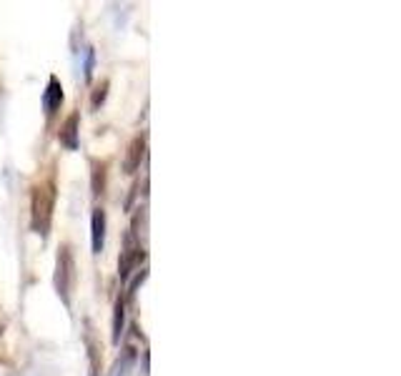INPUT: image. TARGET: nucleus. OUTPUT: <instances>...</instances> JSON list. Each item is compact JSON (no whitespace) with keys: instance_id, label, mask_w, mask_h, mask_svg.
<instances>
[{"instance_id":"obj_6","label":"nucleus","mask_w":401,"mask_h":376,"mask_svg":"<svg viewBox=\"0 0 401 376\" xmlns=\"http://www.w3.org/2000/svg\"><path fill=\"white\" fill-rule=\"evenodd\" d=\"M58 141H61L68 151L78 148V143H81V141H78V113L66 118V123L61 126V133H58Z\"/></svg>"},{"instance_id":"obj_1","label":"nucleus","mask_w":401,"mask_h":376,"mask_svg":"<svg viewBox=\"0 0 401 376\" xmlns=\"http://www.w3.org/2000/svg\"><path fill=\"white\" fill-rule=\"evenodd\" d=\"M55 291L61 296V301L66 306L73 304V291L78 283V271H76V256L68 244H63L58 249V259H55Z\"/></svg>"},{"instance_id":"obj_8","label":"nucleus","mask_w":401,"mask_h":376,"mask_svg":"<svg viewBox=\"0 0 401 376\" xmlns=\"http://www.w3.org/2000/svg\"><path fill=\"white\" fill-rule=\"evenodd\" d=\"M91 168H93V173H91V186H93V194L95 196L105 194V163H103V160H91Z\"/></svg>"},{"instance_id":"obj_3","label":"nucleus","mask_w":401,"mask_h":376,"mask_svg":"<svg viewBox=\"0 0 401 376\" xmlns=\"http://www.w3.org/2000/svg\"><path fill=\"white\" fill-rule=\"evenodd\" d=\"M61 105H63V86L58 78L50 76L48 88H45V93H43V108H45V113H48V118H53L55 113L61 111Z\"/></svg>"},{"instance_id":"obj_7","label":"nucleus","mask_w":401,"mask_h":376,"mask_svg":"<svg viewBox=\"0 0 401 376\" xmlns=\"http://www.w3.org/2000/svg\"><path fill=\"white\" fill-rule=\"evenodd\" d=\"M138 251H141V246H136V244H133V238L128 236L126 251H123V256H121V264H118V274H121V278H123V281H126V278L131 276L133 266H136V261H138Z\"/></svg>"},{"instance_id":"obj_5","label":"nucleus","mask_w":401,"mask_h":376,"mask_svg":"<svg viewBox=\"0 0 401 376\" xmlns=\"http://www.w3.org/2000/svg\"><path fill=\"white\" fill-rule=\"evenodd\" d=\"M91 244H93V254H100L105 244V211L93 208V218H91Z\"/></svg>"},{"instance_id":"obj_4","label":"nucleus","mask_w":401,"mask_h":376,"mask_svg":"<svg viewBox=\"0 0 401 376\" xmlns=\"http://www.w3.org/2000/svg\"><path fill=\"white\" fill-rule=\"evenodd\" d=\"M143 155H146V139L138 136V139H133L131 146H128V153H126V158H123V171L136 173L138 168H141Z\"/></svg>"},{"instance_id":"obj_9","label":"nucleus","mask_w":401,"mask_h":376,"mask_svg":"<svg viewBox=\"0 0 401 376\" xmlns=\"http://www.w3.org/2000/svg\"><path fill=\"white\" fill-rule=\"evenodd\" d=\"M123 319H126V304L123 299L116 301V316H113V341H121V334H123Z\"/></svg>"},{"instance_id":"obj_2","label":"nucleus","mask_w":401,"mask_h":376,"mask_svg":"<svg viewBox=\"0 0 401 376\" xmlns=\"http://www.w3.org/2000/svg\"><path fill=\"white\" fill-rule=\"evenodd\" d=\"M53 206H55L53 183L45 181V183L33 186V201H30V208H33V213H30V226H33V231L43 233V236L48 233L50 218H53Z\"/></svg>"},{"instance_id":"obj_10","label":"nucleus","mask_w":401,"mask_h":376,"mask_svg":"<svg viewBox=\"0 0 401 376\" xmlns=\"http://www.w3.org/2000/svg\"><path fill=\"white\" fill-rule=\"evenodd\" d=\"M105 93H108V81H103L100 86H95V90H93V98H91V108H98L100 103L105 100Z\"/></svg>"},{"instance_id":"obj_11","label":"nucleus","mask_w":401,"mask_h":376,"mask_svg":"<svg viewBox=\"0 0 401 376\" xmlns=\"http://www.w3.org/2000/svg\"><path fill=\"white\" fill-rule=\"evenodd\" d=\"M93 61H95V53L88 48V56H86V71H83L88 81H91V76H93Z\"/></svg>"}]
</instances>
